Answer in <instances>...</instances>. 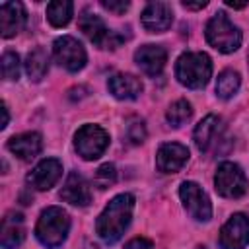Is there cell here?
<instances>
[{
  "label": "cell",
  "instance_id": "8",
  "mask_svg": "<svg viewBox=\"0 0 249 249\" xmlns=\"http://www.w3.org/2000/svg\"><path fill=\"white\" fill-rule=\"evenodd\" d=\"M53 56L68 72H78L88 62V54H86L84 45L78 39H74L72 35H62V37L54 39Z\"/></svg>",
  "mask_w": 249,
  "mask_h": 249
},
{
  "label": "cell",
  "instance_id": "17",
  "mask_svg": "<svg viewBox=\"0 0 249 249\" xmlns=\"http://www.w3.org/2000/svg\"><path fill=\"white\" fill-rule=\"evenodd\" d=\"M25 239V226L23 216L16 210L8 212L2 218V230H0V243L4 249H16Z\"/></svg>",
  "mask_w": 249,
  "mask_h": 249
},
{
  "label": "cell",
  "instance_id": "15",
  "mask_svg": "<svg viewBox=\"0 0 249 249\" xmlns=\"http://www.w3.org/2000/svg\"><path fill=\"white\" fill-rule=\"evenodd\" d=\"M60 198L64 202H70L74 206H86L89 204L91 200V191H89V185L88 181L78 173V171H72L68 173L62 189H60Z\"/></svg>",
  "mask_w": 249,
  "mask_h": 249
},
{
  "label": "cell",
  "instance_id": "30",
  "mask_svg": "<svg viewBox=\"0 0 249 249\" xmlns=\"http://www.w3.org/2000/svg\"><path fill=\"white\" fill-rule=\"evenodd\" d=\"M204 6H206V2H196V4L183 2V8H187V10H200V8H204Z\"/></svg>",
  "mask_w": 249,
  "mask_h": 249
},
{
  "label": "cell",
  "instance_id": "32",
  "mask_svg": "<svg viewBox=\"0 0 249 249\" xmlns=\"http://www.w3.org/2000/svg\"><path fill=\"white\" fill-rule=\"evenodd\" d=\"M2 115H4V119H2V124H0V126L6 128V126H8V119H10V117H8V107H6V103H2Z\"/></svg>",
  "mask_w": 249,
  "mask_h": 249
},
{
  "label": "cell",
  "instance_id": "1",
  "mask_svg": "<svg viewBox=\"0 0 249 249\" xmlns=\"http://www.w3.org/2000/svg\"><path fill=\"white\" fill-rule=\"evenodd\" d=\"M134 210V196L130 193H121L109 200L95 222V231L105 243H115L123 237L130 224Z\"/></svg>",
  "mask_w": 249,
  "mask_h": 249
},
{
  "label": "cell",
  "instance_id": "2",
  "mask_svg": "<svg viewBox=\"0 0 249 249\" xmlns=\"http://www.w3.org/2000/svg\"><path fill=\"white\" fill-rule=\"evenodd\" d=\"M68 231H70V216L60 206L45 208L35 226V235H37L39 243L49 249L60 247L64 243Z\"/></svg>",
  "mask_w": 249,
  "mask_h": 249
},
{
  "label": "cell",
  "instance_id": "20",
  "mask_svg": "<svg viewBox=\"0 0 249 249\" xmlns=\"http://www.w3.org/2000/svg\"><path fill=\"white\" fill-rule=\"evenodd\" d=\"M220 130H222V119L216 117V115H206L195 128V144L200 152H208L210 146L218 140L220 136Z\"/></svg>",
  "mask_w": 249,
  "mask_h": 249
},
{
  "label": "cell",
  "instance_id": "22",
  "mask_svg": "<svg viewBox=\"0 0 249 249\" xmlns=\"http://www.w3.org/2000/svg\"><path fill=\"white\" fill-rule=\"evenodd\" d=\"M74 4L70 0H54L47 4V19L53 27H64L72 19Z\"/></svg>",
  "mask_w": 249,
  "mask_h": 249
},
{
  "label": "cell",
  "instance_id": "12",
  "mask_svg": "<svg viewBox=\"0 0 249 249\" xmlns=\"http://www.w3.org/2000/svg\"><path fill=\"white\" fill-rule=\"evenodd\" d=\"M187 161L189 150L179 142H165L156 152V165L161 173H177Z\"/></svg>",
  "mask_w": 249,
  "mask_h": 249
},
{
  "label": "cell",
  "instance_id": "6",
  "mask_svg": "<svg viewBox=\"0 0 249 249\" xmlns=\"http://www.w3.org/2000/svg\"><path fill=\"white\" fill-rule=\"evenodd\" d=\"M109 146V134L99 124H84L74 134V148L78 156L91 161L103 156V152Z\"/></svg>",
  "mask_w": 249,
  "mask_h": 249
},
{
  "label": "cell",
  "instance_id": "28",
  "mask_svg": "<svg viewBox=\"0 0 249 249\" xmlns=\"http://www.w3.org/2000/svg\"><path fill=\"white\" fill-rule=\"evenodd\" d=\"M101 6L105 8V10H109V12H113V14H124L126 10H128V2H107V0H101Z\"/></svg>",
  "mask_w": 249,
  "mask_h": 249
},
{
  "label": "cell",
  "instance_id": "19",
  "mask_svg": "<svg viewBox=\"0 0 249 249\" xmlns=\"http://www.w3.org/2000/svg\"><path fill=\"white\" fill-rule=\"evenodd\" d=\"M43 148V140L39 132H23V134H16L8 140V150L18 156L23 161L33 160Z\"/></svg>",
  "mask_w": 249,
  "mask_h": 249
},
{
  "label": "cell",
  "instance_id": "18",
  "mask_svg": "<svg viewBox=\"0 0 249 249\" xmlns=\"http://www.w3.org/2000/svg\"><path fill=\"white\" fill-rule=\"evenodd\" d=\"M107 88L121 101H132L142 93V82L132 74H113L107 80Z\"/></svg>",
  "mask_w": 249,
  "mask_h": 249
},
{
  "label": "cell",
  "instance_id": "7",
  "mask_svg": "<svg viewBox=\"0 0 249 249\" xmlns=\"http://www.w3.org/2000/svg\"><path fill=\"white\" fill-rule=\"evenodd\" d=\"M216 193L224 198H239L247 193V177L233 161H222L214 175Z\"/></svg>",
  "mask_w": 249,
  "mask_h": 249
},
{
  "label": "cell",
  "instance_id": "10",
  "mask_svg": "<svg viewBox=\"0 0 249 249\" xmlns=\"http://www.w3.org/2000/svg\"><path fill=\"white\" fill-rule=\"evenodd\" d=\"M218 243L222 249H245L249 243V218L241 212L230 216V220L220 230Z\"/></svg>",
  "mask_w": 249,
  "mask_h": 249
},
{
  "label": "cell",
  "instance_id": "23",
  "mask_svg": "<svg viewBox=\"0 0 249 249\" xmlns=\"http://www.w3.org/2000/svg\"><path fill=\"white\" fill-rule=\"evenodd\" d=\"M239 84H241V80L235 70H224V72H220V76L216 80V95L222 99H230L237 93Z\"/></svg>",
  "mask_w": 249,
  "mask_h": 249
},
{
  "label": "cell",
  "instance_id": "27",
  "mask_svg": "<svg viewBox=\"0 0 249 249\" xmlns=\"http://www.w3.org/2000/svg\"><path fill=\"white\" fill-rule=\"evenodd\" d=\"M144 138H146L144 123H142V121H132V123L128 124V140H130L132 144H140V142H144Z\"/></svg>",
  "mask_w": 249,
  "mask_h": 249
},
{
  "label": "cell",
  "instance_id": "3",
  "mask_svg": "<svg viewBox=\"0 0 249 249\" xmlns=\"http://www.w3.org/2000/svg\"><path fill=\"white\" fill-rule=\"evenodd\" d=\"M210 76H212V60L206 53L187 51L175 62V78L179 80V84L191 89L204 88Z\"/></svg>",
  "mask_w": 249,
  "mask_h": 249
},
{
  "label": "cell",
  "instance_id": "11",
  "mask_svg": "<svg viewBox=\"0 0 249 249\" xmlns=\"http://www.w3.org/2000/svg\"><path fill=\"white\" fill-rule=\"evenodd\" d=\"M60 177L62 163L56 158H45L31 169V173L27 175V183L37 191H49L58 183Z\"/></svg>",
  "mask_w": 249,
  "mask_h": 249
},
{
  "label": "cell",
  "instance_id": "31",
  "mask_svg": "<svg viewBox=\"0 0 249 249\" xmlns=\"http://www.w3.org/2000/svg\"><path fill=\"white\" fill-rule=\"evenodd\" d=\"M226 6H230V8H233V10H241V8L247 6V2H231V0H228Z\"/></svg>",
  "mask_w": 249,
  "mask_h": 249
},
{
  "label": "cell",
  "instance_id": "16",
  "mask_svg": "<svg viewBox=\"0 0 249 249\" xmlns=\"http://www.w3.org/2000/svg\"><path fill=\"white\" fill-rule=\"evenodd\" d=\"M167 60V53L160 45H144L134 53V62L148 76H158Z\"/></svg>",
  "mask_w": 249,
  "mask_h": 249
},
{
  "label": "cell",
  "instance_id": "25",
  "mask_svg": "<svg viewBox=\"0 0 249 249\" xmlns=\"http://www.w3.org/2000/svg\"><path fill=\"white\" fill-rule=\"evenodd\" d=\"M0 66H2V76L4 80H18L19 78V56L18 53L14 51H6L2 54V60H0Z\"/></svg>",
  "mask_w": 249,
  "mask_h": 249
},
{
  "label": "cell",
  "instance_id": "4",
  "mask_svg": "<svg viewBox=\"0 0 249 249\" xmlns=\"http://www.w3.org/2000/svg\"><path fill=\"white\" fill-rule=\"evenodd\" d=\"M204 35H206V41L210 47H214L216 51L220 53H233L241 47V31L230 21V18L226 16V12H216L206 27H204Z\"/></svg>",
  "mask_w": 249,
  "mask_h": 249
},
{
  "label": "cell",
  "instance_id": "26",
  "mask_svg": "<svg viewBox=\"0 0 249 249\" xmlns=\"http://www.w3.org/2000/svg\"><path fill=\"white\" fill-rule=\"evenodd\" d=\"M117 181V169L113 163H103L95 169V175H93V183L99 187V189H107L111 187L113 183Z\"/></svg>",
  "mask_w": 249,
  "mask_h": 249
},
{
  "label": "cell",
  "instance_id": "13",
  "mask_svg": "<svg viewBox=\"0 0 249 249\" xmlns=\"http://www.w3.org/2000/svg\"><path fill=\"white\" fill-rule=\"evenodd\" d=\"M140 21H142V27L146 31H150V33L167 31L171 27V21H173L171 6L165 4V2H150L142 10Z\"/></svg>",
  "mask_w": 249,
  "mask_h": 249
},
{
  "label": "cell",
  "instance_id": "29",
  "mask_svg": "<svg viewBox=\"0 0 249 249\" xmlns=\"http://www.w3.org/2000/svg\"><path fill=\"white\" fill-rule=\"evenodd\" d=\"M124 249H154V245L146 237H134L124 245Z\"/></svg>",
  "mask_w": 249,
  "mask_h": 249
},
{
  "label": "cell",
  "instance_id": "21",
  "mask_svg": "<svg viewBox=\"0 0 249 249\" xmlns=\"http://www.w3.org/2000/svg\"><path fill=\"white\" fill-rule=\"evenodd\" d=\"M49 70V54L43 47H35L33 51L27 53L25 58V72L29 76V80L39 82Z\"/></svg>",
  "mask_w": 249,
  "mask_h": 249
},
{
  "label": "cell",
  "instance_id": "24",
  "mask_svg": "<svg viewBox=\"0 0 249 249\" xmlns=\"http://www.w3.org/2000/svg\"><path fill=\"white\" fill-rule=\"evenodd\" d=\"M191 115H193L191 103L187 99H177L175 103L169 105V109L165 113V119H167V123L171 126H181L191 119Z\"/></svg>",
  "mask_w": 249,
  "mask_h": 249
},
{
  "label": "cell",
  "instance_id": "5",
  "mask_svg": "<svg viewBox=\"0 0 249 249\" xmlns=\"http://www.w3.org/2000/svg\"><path fill=\"white\" fill-rule=\"evenodd\" d=\"M78 25H80V29L84 31V35H86L93 45H97L99 49L113 51V49H117V47L124 41L123 35H119V33L113 31V29H107V25L103 23V19H101L97 14H91V12H88V10L82 12V16H80V19H78Z\"/></svg>",
  "mask_w": 249,
  "mask_h": 249
},
{
  "label": "cell",
  "instance_id": "14",
  "mask_svg": "<svg viewBox=\"0 0 249 249\" xmlns=\"http://www.w3.org/2000/svg\"><path fill=\"white\" fill-rule=\"evenodd\" d=\"M25 8L21 2H2L0 4V31L4 39L18 35L25 25Z\"/></svg>",
  "mask_w": 249,
  "mask_h": 249
},
{
  "label": "cell",
  "instance_id": "9",
  "mask_svg": "<svg viewBox=\"0 0 249 249\" xmlns=\"http://www.w3.org/2000/svg\"><path fill=\"white\" fill-rule=\"evenodd\" d=\"M179 196L189 212V216L196 222H208L212 218V204L202 187L195 181H183L179 187Z\"/></svg>",
  "mask_w": 249,
  "mask_h": 249
}]
</instances>
